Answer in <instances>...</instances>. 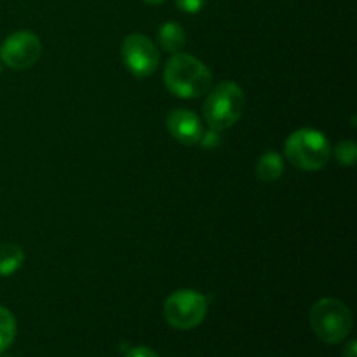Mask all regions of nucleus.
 <instances>
[{
	"label": "nucleus",
	"instance_id": "f257e3e1",
	"mask_svg": "<svg viewBox=\"0 0 357 357\" xmlns=\"http://www.w3.org/2000/svg\"><path fill=\"white\" fill-rule=\"evenodd\" d=\"M164 82L171 94L183 100L204 96L211 91L213 75L208 66L197 58L176 52L167 61L164 70Z\"/></svg>",
	"mask_w": 357,
	"mask_h": 357
},
{
	"label": "nucleus",
	"instance_id": "f03ea898",
	"mask_svg": "<svg viewBox=\"0 0 357 357\" xmlns=\"http://www.w3.org/2000/svg\"><path fill=\"white\" fill-rule=\"evenodd\" d=\"M246 107L244 91L236 82H222L213 87L204 101V119L211 129H229L243 117Z\"/></svg>",
	"mask_w": 357,
	"mask_h": 357
},
{
	"label": "nucleus",
	"instance_id": "7ed1b4c3",
	"mask_svg": "<svg viewBox=\"0 0 357 357\" xmlns=\"http://www.w3.org/2000/svg\"><path fill=\"white\" fill-rule=\"evenodd\" d=\"M289 162L303 171H319L331 157V145L326 136L316 129H298L284 143Z\"/></svg>",
	"mask_w": 357,
	"mask_h": 357
},
{
	"label": "nucleus",
	"instance_id": "20e7f679",
	"mask_svg": "<svg viewBox=\"0 0 357 357\" xmlns=\"http://www.w3.org/2000/svg\"><path fill=\"white\" fill-rule=\"evenodd\" d=\"M310 326L321 342L337 345L351 333L352 314L340 300L323 298L310 309Z\"/></svg>",
	"mask_w": 357,
	"mask_h": 357
},
{
	"label": "nucleus",
	"instance_id": "39448f33",
	"mask_svg": "<svg viewBox=\"0 0 357 357\" xmlns=\"http://www.w3.org/2000/svg\"><path fill=\"white\" fill-rule=\"evenodd\" d=\"M208 314V298L192 289L174 291L164 303V317L176 330H194Z\"/></svg>",
	"mask_w": 357,
	"mask_h": 357
},
{
	"label": "nucleus",
	"instance_id": "423d86ee",
	"mask_svg": "<svg viewBox=\"0 0 357 357\" xmlns=\"http://www.w3.org/2000/svg\"><path fill=\"white\" fill-rule=\"evenodd\" d=\"M122 59L132 75L143 79L155 72L160 54L149 37L142 33H131L122 42Z\"/></svg>",
	"mask_w": 357,
	"mask_h": 357
},
{
	"label": "nucleus",
	"instance_id": "0eeeda50",
	"mask_svg": "<svg viewBox=\"0 0 357 357\" xmlns=\"http://www.w3.org/2000/svg\"><path fill=\"white\" fill-rule=\"evenodd\" d=\"M42 54L40 38L31 31L9 35L0 47V58L9 68L24 70L33 66Z\"/></svg>",
	"mask_w": 357,
	"mask_h": 357
},
{
	"label": "nucleus",
	"instance_id": "6e6552de",
	"mask_svg": "<svg viewBox=\"0 0 357 357\" xmlns=\"http://www.w3.org/2000/svg\"><path fill=\"white\" fill-rule=\"evenodd\" d=\"M167 129L173 135L176 142L181 145H197L204 136V128L202 122L194 112L185 110V108H176L167 115Z\"/></svg>",
	"mask_w": 357,
	"mask_h": 357
},
{
	"label": "nucleus",
	"instance_id": "1a4fd4ad",
	"mask_svg": "<svg viewBox=\"0 0 357 357\" xmlns=\"http://www.w3.org/2000/svg\"><path fill=\"white\" fill-rule=\"evenodd\" d=\"M159 42L162 49L171 54H176L185 45V30L176 21H167L159 28Z\"/></svg>",
	"mask_w": 357,
	"mask_h": 357
},
{
	"label": "nucleus",
	"instance_id": "9d476101",
	"mask_svg": "<svg viewBox=\"0 0 357 357\" xmlns=\"http://www.w3.org/2000/svg\"><path fill=\"white\" fill-rule=\"evenodd\" d=\"M24 261V253L17 244L3 243L0 244V278L14 274L20 271Z\"/></svg>",
	"mask_w": 357,
	"mask_h": 357
},
{
	"label": "nucleus",
	"instance_id": "9b49d317",
	"mask_svg": "<svg viewBox=\"0 0 357 357\" xmlns=\"http://www.w3.org/2000/svg\"><path fill=\"white\" fill-rule=\"evenodd\" d=\"M284 171V162L281 155L275 152H267L261 155V159L257 164V176L261 181H278Z\"/></svg>",
	"mask_w": 357,
	"mask_h": 357
},
{
	"label": "nucleus",
	"instance_id": "f8f14e48",
	"mask_svg": "<svg viewBox=\"0 0 357 357\" xmlns=\"http://www.w3.org/2000/svg\"><path fill=\"white\" fill-rule=\"evenodd\" d=\"M14 337H16V319L9 309L0 305V352L10 347Z\"/></svg>",
	"mask_w": 357,
	"mask_h": 357
},
{
	"label": "nucleus",
	"instance_id": "ddd939ff",
	"mask_svg": "<svg viewBox=\"0 0 357 357\" xmlns=\"http://www.w3.org/2000/svg\"><path fill=\"white\" fill-rule=\"evenodd\" d=\"M335 157L342 166H354L357 157V145L354 142H340L335 149Z\"/></svg>",
	"mask_w": 357,
	"mask_h": 357
},
{
	"label": "nucleus",
	"instance_id": "4468645a",
	"mask_svg": "<svg viewBox=\"0 0 357 357\" xmlns=\"http://www.w3.org/2000/svg\"><path fill=\"white\" fill-rule=\"evenodd\" d=\"M178 6V9L183 10V13L195 14L206 6V0H174Z\"/></svg>",
	"mask_w": 357,
	"mask_h": 357
},
{
	"label": "nucleus",
	"instance_id": "2eb2a0df",
	"mask_svg": "<svg viewBox=\"0 0 357 357\" xmlns=\"http://www.w3.org/2000/svg\"><path fill=\"white\" fill-rule=\"evenodd\" d=\"M126 357H160V356L149 347H132L129 349Z\"/></svg>",
	"mask_w": 357,
	"mask_h": 357
},
{
	"label": "nucleus",
	"instance_id": "dca6fc26",
	"mask_svg": "<svg viewBox=\"0 0 357 357\" xmlns=\"http://www.w3.org/2000/svg\"><path fill=\"white\" fill-rule=\"evenodd\" d=\"M218 136H220L218 131H216V129H211V131H209L208 135L202 136V138H201L202 145H204V146H213V145H216V143L220 142Z\"/></svg>",
	"mask_w": 357,
	"mask_h": 357
},
{
	"label": "nucleus",
	"instance_id": "f3484780",
	"mask_svg": "<svg viewBox=\"0 0 357 357\" xmlns=\"http://www.w3.org/2000/svg\"><path fill=\"white\" fill-rule=\"evenodd\" d=\"M344 357H357V354H356V342L352 340L351 344L347 345V349H345V352H344Z\"/></svg>",
	"mask_w": 357,
	"mask_h": 357
},
{
	"label": "nucleus",
	"instance_id": "a211bd4d",
	"mask_svg": "<svg viewBox=\"0 0 357 357\" xmlns=\"http://www.w3.org/2000/svg\"><path fill=\"white\" fill-rule=\"evenodd\" d=\"M145 3H150V6H159V3H162L164 0H143Z\"/></svg>",
	"mask_w": 357,
	"mask_h": 357
},
{
	"label": "nucleus",
	"instance_id": "6ab92c4d",
	"mask_svg": "<svg viewBox=\"0 0 357 357\" xmlns=\"http://www.w3.org/2000/svg\"><path fill=\"white\" fill-rule=\"evenodd\" d=\"M0 70H2V66H0Z\"/></svg>",
	"mask_w": 357,
	"mask_h": 357
}]
</instances>
